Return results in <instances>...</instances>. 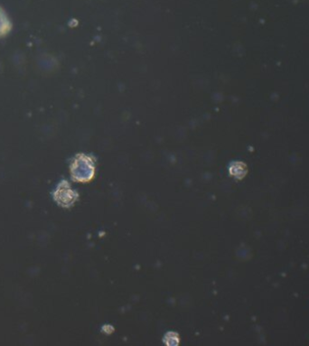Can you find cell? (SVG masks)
Wrapping results in <instances>:
<instances>
[{"mask_svg":"<svg viewBox=\"0 0 309 346\" xmlns=\"http://www.w3.org/2000/svg\"><path fill=\"white\" fill-rule=\"evenodd\" d=\"M10 23L6 18V14L0 9V36H4L10 30Z\"/></svg>","mask_w":309,"mask_h":346,"instance_id":"obj_1","label":"cell"}]
</instances>
